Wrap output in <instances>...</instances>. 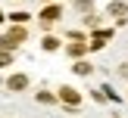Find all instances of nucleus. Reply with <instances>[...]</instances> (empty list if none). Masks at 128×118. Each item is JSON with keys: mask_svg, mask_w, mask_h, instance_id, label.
<instances>
[{"mask_svg": "<svg viewBox=\"0 0 128 118\" xmlns=\"http://www.w3.org/2000/svg\"><path fill=\"white\" fill-rule=\"evenodd\" d=\"M6 37H10L12 43H22V40H25V31H22V28H12V31H10Z\"/></svg>", "mask_w": 128, "mask_h": 118, "instance_id": "obj_5", "label": "nucleus"}, {"mask_svg": "<svg viewBox=\"0 0 128 118\" xmlns=\"http://www.w3.org/2000/svg\"><path fill=\"white\" fill-rule=\"evenodd\" d=\"M106 40H110V31H97L94 34V47H103Z\"/></svg>", "mask_w": 128, "mask_h": 118, "instance_id": "obj_6", "label": "nucleus"}, {"mask_svg": "<svg viewBox=\"0 0 128 118\" xmlns=\"http://www.w3.org/2000/svg\"><path fill=\"white\" fill-rule=\"evenodd\" d=\"M119 75H122V78H128V65H122V68H119Z\"/></svg>", "mask_w": 128, "mask_h": 118, "instance_id": "obj_12", "label": "nucleus"}, {"mask_svg": "<svg viewBox=\"0 0 128 118\" xmlns=\"http://www.w3.org/2000/svg\"><path fill=\"white\" fill-rule=\"evenodd\" d=\"M75 9H81V12H91V0H78V3H75Z\"/></svg>", "mask_w": 128, "mask_h": 118, "instance_id": "obj_10", "label": "nucleus"}, {"mask_svg": "<svg viewBox=\"0 0 128 118\" xmlns=\"http://www.w3.org/2000/svg\"><path fill=\"white\" fill-rule=\"evenodd\" d=\"M75 75H91V65L88 62H75Z\"/></svg>", "mask_w": 128, "mask_h": 118, "instance_id": "obj_8", "label": "nucleus"}, {"mask_svg": "<svg viewBox=\"0 0 128 118\" xmlns=\"http://www.w3.org/2000/svg\"><path fill=\"white\" fill-rule=\"evenodd\" d=\"M125 3H128V0H125Z\"/></svg>", "mask_w": 128, "mask_h": 118, "instance_id": "obj_13", "label": "nucleus"}, {"mask_svg": "<svg viewBox=\"0 0 128 118\" xmlns=\"http://www.w3.org/2000/svg\"><path fill=\"white\" fill-rule=\"evenodd\" d=\"M56 47H60L56 37H44V50H56Z\"/></svg>", "mask_w": 128, "mask_h": 118, "instance_id": "obj_9", "label": "nucleus"}, {"mask_svg": "<svg viewBox=\"0 0 128 118\" xmlns=\"http://www.w3.org/2000/svg\"><path fill=\"white\" fill-rule=\"evenodd\" d=\"M125 9H128V3H125V0H116V3H110V16H119V19H122V16H125Z\"/></svg>", "mask_w": 128, "mask_h": 118, "instance_id": "obj_2", "label": "nucleus"}, {"mask_svg": "<svg viewBox=\"0 0 128 118\" xmlns=\"http://www.w3.org/2000/svg\"><path fill=\"white\" fill-rule=\"evenodd\" d=\"M10 62H12V56L6 53V50H0V68H3V65H10Z\"/></svg>", "mask_w": 128, "mask_h": 118, "instance_id": "obj_11", "label": "nucleus"}, {"mask_svg": "<svg viewBox=\"0 0 128 118\" xmlns=\"http://www.w3.org/2000/svg\"><path fill=\"white\" fill-rule=\"evenodd\" d=\"M25 84H28V78H25V75H12V78H10V90H22Z\"/></svg>", "mask_w": 128, "mask_h": 118, "instance_id": "obj_4", "label": "nucleus"}, {"mask_svg": "<svg viewBox=\"0 0 128 118\" xmlns=\"http://www.w3.org/2000/svg\"><path fill=\"white\" fill-rule=\"evenodd\" d=\"M41 19L44 22H56V19H60V6H47V9L41 12Z\"/></svg>", "mask_w": 128, "mask_h": 118, "instance_id": "obj_3", "label": "nucleus"}, {"mask_svg": "<svg viewBox=\"0 0 128 118\" xmlns=\"http://www.w3.org/2000/svg\"><path fill=\"white\" fill-rule=\"evenodd\" d=\"M69 53H72V56H81V53H84V43H81V40L69 43Z\"/></svg>", "mask_w": 128, "mask_h": 118, "instance_id": "obj_7", "label": "nucleus"}, {"mask_svg": "<svg viewBox=\"0 0 128 118\" xmlns=\"http://www.w3.org/2000/svg\"><path fill=\"white\" fill-rule=\"evenodd\" d=\"M60 96L66 99L69 106H78V103H81V96H78V90H72V87H62V90H60Z\"/></svg>", "mask_w": 128, "mask_h": 118, "instance_id": "obj_1", "label": "nucleus"}]
</instances>
